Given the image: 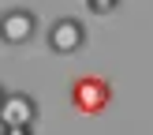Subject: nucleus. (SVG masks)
<instances>
[{"label": "nucleus", "mask_w": 153, "mask_h": 135, "mask_svg": "<svg viewBox=\"0 0 153 135\" xmlns=\"http://www.w3.org/2000/svg\"><path fill=\"white\" fill-rule=\"evenodd\" d=\"M86 8H90L94 15H112V11L120 8V0H86Z\"/></svg>", "instance_id": "nucleus-5"}, {"label": "nucleus", "mask_w": 153, "mask_h": 135, "mask_svg": "<svg viewBox=\"0 0 153 135\" xmlns=\"http://www.w3.org/2000/svg\"><path fill=\"white\" fill-rule=\"evenodd\" d=\"M0 98H4V86H0Z\"/></svg>", "instance_id": "nucleus-6"}, {"label": "nucleus", "mask_w": 153, "mask_h": 135, "mask_svg": "<svg viewBox=\"0 0 153 135\" xmlns=\"http://www.w3.org/2000/svg\"><path fill=\"white\" fill-rule=\"evenodd\" d=\"M105 101H108V86H105V82H97V79H82V82H75V105H79V109L97 112Z\"/></svg>", "instance_id": "nucleus-4"}, {"label": "nucleus", "mask_w": 153, "mask_h": 135, "mask_svg": "<svg viewBox=\"0 0 153 135\" xmlns=\"http://www.w3.org/2000/svg\"><path fill=\"white\" fill-rule=\"evenodd\" d=\"M37 34V15L30 8H11L0 15V41L4 45H26Z\"/></svg>", "instance_id": "nucleus-3"}, {"label": "nucleus", "mask_w": 153, "mask_h": 135, "mask_svg": "<svg viewBox=\"0 0 153 135\" xmlns=\"http://www.w3.org/2000/svg\"><path fill=\"white\" fill-rule=\"evenodd\" d=\"M49 49L56 52V56H75V52L86 49V26H82L75 15H64V19H56L49 26Z\"/></svg>", "instance_id": "nucleus-2"}, {"label": "nucleus", "mask_w": 153, "mask_h": 135, "mask_svg": "<svg viewBox=\"0 0 153 135\" xmlns=\"http://www.w3.org/2000/svg\"><path fill=\"white\" fill-rule=\"evenodd\" d=\"M34 120H37V101L30 94H22V90H15V94L0 98V131L4 135H30L34 131Z\"/></svg>", "instance_id": "nucleus-1"}]
</instances>
